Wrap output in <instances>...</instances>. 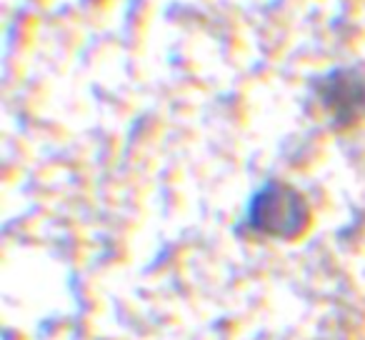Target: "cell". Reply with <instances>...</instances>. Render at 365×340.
<instances>
[{"instance_id": "1", "label": "cell", "mask_w": 365, "mask_h": 340, "mask_svg": "<svg viewBox=\"0 0 365 340\" xmlns=\"http://www.w3.org/2000/svg\"><path fill=\"white\" fill-rule=\"evenodd\" d=\"M308 220L305 203L285 185H268L250 208V225L270 238H293Z\"/></svg>"}]
</instances>
